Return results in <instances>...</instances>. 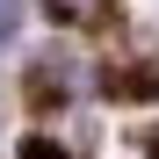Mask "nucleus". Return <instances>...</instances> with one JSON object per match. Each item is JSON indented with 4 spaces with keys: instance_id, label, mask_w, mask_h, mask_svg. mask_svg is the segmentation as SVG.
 Segmentation results:
<instances>
[{
    "instance_id": "nucleus-1",
    "label": "nucleus",
    "mask_w": 159,
    "mask_h": 159,
    "mask_svg": "<svg viewBox=\"0 0 159 159\" xmlns=\"http://www.w3.org/2000/svg\"><path fill=\"white\" fill-rule=\"evenodd\" d=\"M51 15H58V22H72V29H94V22L109 15V0H51Z\"/></svg>"
},
{
    "instance_id": "nucleus-2",
    "label": "nucleus",
    "mask_w": 159,
    "mask_h": 159,
    "mask_svg": "<svg viewBox=\"0 0 159 159\" xmlns=\"http://www.w3.org/2000/svg\"><path fill=\"white\" fill-rule=\"evenodd\" d=\"M15 29H22V0H0V43H7Z\"/></svg>"
},
{
    "instance_id": "nucleus-3",
    "label": "nucleus",
    "mask_w": 159,
    "mask_h": 159,
    "mask_svg": "<svg viewBox=\"0 0 159 159\" xmlns=\"http://www.w3.org/2000/svg\"><path fill=\"white\" fill-rule=\"evenodd\" d=\"M22 159H65L58 145H43V138H29V145H22Z\"/></svg>"
}]
</instances>
